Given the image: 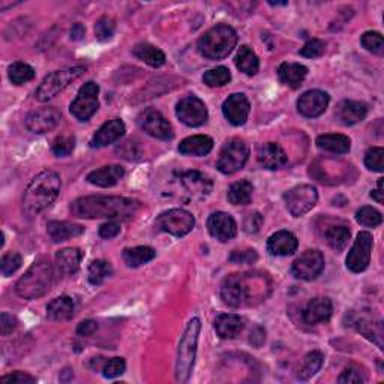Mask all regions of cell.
<instances>
[{
    "label": "cell",
    "instance_id": "d6a6232c",
    "mask_svg": "<svg viewBox=\"0 0 384 384\" xmlns=\"http://www.w3.org/2000/svg\"><path fill=\"white\" fill-rule=\"evenodd\" d=\"M75 303L69 296H60L51 300L47 307V317L53 321H66L73 318Z\"/></svg>",
    "mask_w": 384,
    "mask_h": 384
},
{
    "label": "cell",
    "instance_id": "cb8c5ba5",
    "mask_svg": "<svg viewBox=\"0 0 384 384\" xmlns=\"http://www.w3.org/2000/svg\"><path fill=\"white\" fill-rule=\"evenodd\" d=\"M298 237L291 231H278L267 240V251L276 257H287L298 251Z\"/></svg>",
    "mask_w": 384,
    "mask_h": 384
},
{
    "label": "cell",
    "instance_id": "52a82bcc",
    "mask_svg": "<svg viewBox=\"0 0 384 384\" xmlns=\"http://www.w3.org/2000/svg\"><path fill=\"white\" fill-rule=\"evenodd\" d=\"M249 158V147L244 140L230 138L219 152L217 168L222 174H235L242 170Z\"/></svg>",
    "mask_w": 384,
    "mask_h": 384
},
{
    "label": "cell",
    "instance_id": "e575fe53",
    "mask_svg": "<svg viewBox=\"0 0 384 384\" xmlns=\"http://www.w3.org/2000/svg\"><path fill=\"white\" fill-rule=\"evenodd\" d=\"M236 66L240 73L253 77L258 73V69H260V60H258L253 48H249L248 46H242L237 51Z\"/></svg>",
    "mask_w": 384,
    "mask_h": 384
},
{
    "label": "cell",
    "instance_id": "816d5d0a",
    "mask_svg": "<svg viewBox=\"0 0 384 384\" xmlns=\"http://www.w3.org/2000/svg\"><path fill=\"white\" fill-rule=\"evenodd\" d=\"M326 51V42L321 41V39H311L308 41L303 48L300 50V55L303 57H308V59H316L323 56Z\"/></svg>",
    "mask_w": 384,
    "mask_h": 384
},
{
    "label": "cell",
    "instance_id": "2e32d148",
    "mask_svg": "<svg viewBox=\"0 0 384 384\" xmlns=\"http://www.w3.org/2000/svg\"><path fill=\"white\" fill-rule=\"evenodd\" d=\"M62 119V113L56 107H42L33 110L26 118V127L33 134H46L55 129Z\"/></svg>",
    "mask_w": 384,
    "mask_h": 384
},
{
    "label": "cell",
    "instance_id": "11a10c76",
    "mask_svg": "<svg viewBox=\"0 0 384 384\" xmlns=\"http://www.w3.org/2000/svg\"><path fill=\"white\" fill-rule=\"evenodd\" d=\"M338 383L341 384H351V383H365L363 374L357 368H347L342 371V374L339 375Z\"/></svg>",
    "mask_w": 384,
    "mask_h": 384
},
{
    "label": "cell",
    "instance_id": "ffe728a7",
    "mask_svg": "<svg viewBox=\"0 0 384 384\" xmlns=\"http://www.w3.org/2000/svg\"><path fill=\"white\" fill-rule=\"evenodd\" d=\"M332 312H333L332 300L327 298H314L307 303L305 308H303L302 316H303V321H305L307 324L316 326L329 321L330 317H332Z\"/></svg>",
    "mask_w": 384,
    "mask_h": 384
},
{
    "label": "cell",
    "instance_id": "ab89813d",
    "mask_svg": "<svg viewBox=\"0 0 384 384\" xmlns=\"http://www.w3.org/2000/svg\"><path fill=\"white\" fill-rule=\"evenodd\" d=\"M356 327L366 339H369V341H372L374 344H377L383 350V326L380 321L374 323L371 320H359L356 323Z\"/></svg>",
    "mask_w": 384,
    "mask_h": 384
},
{
    "label": "cell",
    "instance_id": "484cf974",
    "mask_svg": "<svg viewBox=\"0 0 384 384\" xmlns=\"http://www.w3.org/2000/svg\"><path fill=\"white\" fill-rule=\"evenodd\" d=\"M125 176V168L122 165H105L93 170L87 174L86 181L100 188H111Z\"/></svg>",
    "mask_w": 384,
    "mask_h": 384
},
{
    "label": "cell",
    "instance_id": "1f68e13d",
    "mask_svg": "<svg viewBox=\"0 0 384 384\" xmlns=\"http://www.w3.org/2000/svg\"><path fill=\"white\" fill-rule=\"evenodd\" d=\"M132 53L138 60L145 62L146 65H149L152 68L163 66L165 64V60H167L163 50H159L158 47L152 46V44H147V42L137 44V46L134 47Z\"/></svg>",
    "mask_w": 384,
    "mask_h": 384
},
{
    "label": "cell",
    "instance_id": "ee69618b",
    "mask_svg": "<svg viewBox=\"0 0 384 384\" xmlns=\"http://www.w3.org/2000/svg\"><path fill=\"white\" fill-rule=\"evenodd\" d=\"M356 219L359 224L365 226V227H378L381 222H383V215L374 208L369 206H365L362 208L359 212L356 213Z\"/></svg>",
    "mask_w": 384,
    "mask_h": 384
},
{
    "label": "cell",
    "instance_id": "8d00e7d4",
    "mask_svg": "<svg viewBox=\"0 0 384 384\" xmlns=\"http://www.w3.org/2000/svg\"><path fill=\"white\" fill-rule=\"evenodd\" d=\"M155 257H156L155 249L150 246H136V248H128L123 251V262L129 267H140L154 260Z\"/></svg>",
    "mask_w": 384,
    "mask_h": 384
},
{
    "label": "cell",
    "instance_id": "60d3db41",
    "mask_svg": "<svg viewBox=\"0 0 384 384\" xmlns=\"http://www.w3.org/2000/svg\"><path fill=\"white\" fill-rule=\"evenodd\" d=\"M113 275V267L105 260H95L89 266L87 278L92 285H101L107 278Z\"/></svg>",
    "mask_w": 384,
    "mask_h": 384
},
{
    "label": "cell",
    "instance_id": "7bdbcfd3",
    "mask_svg": "<svg viewBox=\"0 0 384 384\" xmlns=\"http://www.w3.org/2000/svg\"><path fill=\"white\" fill-rule=\"evenodd\" d=\"M231 80L230 69L226 66H218L209 69L206 74L203 75V83L209 87H221L226 86Z\"/></svg>",
    "mask_w": 384,
    "mask_h": 384
},
{
    "label": "cell",
    "instance_id": "8992f818",
    "mask_svg": "<svg viewBox=\"0 0 384 384\" xmlns=\"http://www.w3.org/2000/svg\"><path fill=\"white\" fill-rule=\"evenodd\" d=\"M86 73V68L83 66H73V68H64L55 71V73L48 74L46 78L42 80V83L37 89L35 98L39 102H47L53 98H56L60 92H64L65 89L74 83Z\"/></svg>",
    "mask_w": 384,
    "mask_h": 384
},
{
    "label": "cell",
    "instance_id": "4dcf8cb0",
    "mask_svg": "<svg viewBox=\"0 0 384 384\" xmlns=\"http://www.w3.org/2000/svg\"><path fill=\"white\" fill-rule=\"evenodd\" d=\"M307 75H308V68L300 64H289V62H285V64H281L278 68V77L281 80V83L291 89L300 87Z\"/></svg>",
    "mask_w": 384,
    "mask_h": 384
},
{
    "label": "cell",
    "instance_id": "836d02e7",
    "mask_svg": "<svg viewBox=\"0 0 384 384\" xmlns=\"http://www.w3.org/2000/svg\"><path fill=\"white\" fill-rule=\"evenodd\" d=\"M317 146L332 154H347L351 147V141L342 134H324L317 138Z\"/></svg>",
    "mask_w": 384,
    "mask_h": 384
},
{
    "label": "cell",
    "instance_id": "94428289",
    "mask_svg": "<svg viewBox=\"0 0 384 384\" xmlns=\"http://www.w3.org/2000/svg\"><path fill=\"white\" fill-rule=\"evenodd\" d=\"M84 35H86V29L83 24L77 23L73 26V29H71V39L73 41H82L84 38Z\"/></svg>",
    "mask_w": 384,
    "mask_h": 384
},
{
    "label": "cell",
    "instance_id": "f6af8a7d",
    "mask_svg": "<svg viewBox=\"0 0 384 384\" xmlns=\"http://www.w3.org/2000/svg\"><path fill=\"white\" fill-rule=\"evenodd\" d=\"M74 149H75V137L73 136H60L53 141V146H51L53 154L59 158L69 156L74 152Z\"/></svg>",
    "mask_w": 384,
    "mask_h": 384
},
{
    "label": "cell",
    "instance_id": "f546056e",
    "mask_svg": "<svg viewBox=\"0 0 384 384\" xmlns=\"http://www.w3.org/2000/svg\"><path fill=\"white\" fill-rule=\"evenodd\" d=\"M215 330L222 339H233L244 330V320L236 314H221L215 320Z\"/></svg>",
    "mask_w": 384,
    "mask_h": 384
},
{
    "label": "cell",
    "instance_id": "5b68a950",
    "mask_svg": "<svg viewBox=\"0 0 384 384\" xmlns=\"http://www.w3.org/2000/svg\"><path fill=\"white\" fill-rule=\"evenodd\" d=\"M237 44V33L228 24H218L209 29L199 41V51L203 57L219 60L227 57Z\"/></svg>",
    "mask_w": 384,
    "mask_h": 384
},
{
    "label": "cell",
    "instance_id": "681fc988",
    "mask_svg": "<svg viewBox=\"0 0 384 384\" xmlns=\"http://www.w3.org/2000/svg\"><path fill=\"white\" fill-rule=\"evenodd\" d=\"M127 369V362L122 357H113V359H109L107 362H104L102 366V372L105 378H116L122 375Z\"/></svg>",
    "mask_w": 384,
    "mask_h": 384
},
{
    "label": "cell",
    "instance_id": "8fae6325",
    "mask_svg": "<svg viewBox=\"0 0 384 384\" xmlns=\"http://www.w3.org/2000/svg\"><path fill=\"white\" fill-rule=\"evenodd\" d=\"M100 86L93 82L86 83L77 95L75 100L71 104V113L80 122H87L100 109Z\"/></svg>",
    "mask_w": 384,
    "mask_h": 384
},
{
    "label": "cell",
    "instance_id": "277c9868",
    "mask_svg": "<svg viewBox=\"0 0 384 384\" xmlns=\"http://www.w3.org/2000/svg\"><path fill=\"white\" fill-rule=\"evenodd\" d=\"M201 330L200 318H192L186 324L183 335L179 342L177 360H176V381L186 383L191 378L194 369L195 356H197V344Z\"/></svg>",
    "mask_w": 384,
    "mask_h": 384
},
{
    "label": "cell",
    "instance_id": "d6986e66",
    "mask_svg": "<svg viewBox=\"0 0 384 384\" xmlns=\"http://www.w3.org/2000/svg\"><path fill=\"white\" fill-rule=\"evenodd\" d=\"M330 98L323 91H308L298 101V110L305 118H318L327 109Z\"/></svg>",
    "mask_w": 384,
    "mask_h": 384
},
{
    "label": "cell",
    "instance_id": "6125c7cd",
    "mask_svg": "<svg viewBox=\"0 0 384 384\" xmlns=\"http://www.w3.org/2000/svg\"><path fill=\"white\" fill-rule=\"evenodd\" d=\"M383 181H384V179H378V190H375V191L371 192V197L375 201H377V203H380V204L384 201V197H383V194H384L383 192Z\"/></svg>",
    "mask_w": 384,
    "mask_h": 384
},
{
    "label": "cell",
    "instance_id": "ac0fdd59",
    "mask_svg": "<svg viewBox=\"0 0 384 384\" xmlns=\"http://www.w3.org/2000/svg\"><path fill=\"white\" fill-rule=\"evenodd\" d=\"M208 230L212 237L219 242H228L237 235V224L233 217L226 212L212 213L208 219Z\"/></svg>",
    "mask_w": 384,
    "mask_h": 384
},
{
    "label": "cell",
    "instance_id": "3957f363",
    "mask_svg": "<svg viewBox=\"0 0 384 384\" xmlns=\"http://www.w3.org/2000/svg\"><path fill=\"white\" fill-rule=\"evenodd\" d=\"M53 264L47 258H39L35 262L15 285V291L23 299H38L46 296L53 285Z\"/></svg>",
    "mask_w": 384,
    "mask_h": 384
},
{
    "label": "cell",
    "instance_id": "c3c4849f",
    "mask_svg": "<svg viewBox=\"0 0 384 384\" xmlns=\"http://www.w3.org/2000/svg\"><path fill=\"white\" fill-rule=\"evenodd\" d=\"M384 149L383 147H371L365 154V165L372 172L381 173L384 170Z\"/></svg>",
    "mask_w": 384,
    "mask_h": 384
},
{
    "label": "cell",
    "instance_id": "d4e9b609",
    "mask_svg": "<svg viewBox=\"0 0 384 384\" xmlns=\"http://www.w3.org/2000/svg\"><path fill=\"white\" fill-rule=\"evenodd\" d=\"M368 114V105L360 101H342L336 109V119L345 127L362 122Z\"/></svg>",
    "mask_w": 384,
    "mask_h": 384
},
{
    "label": "cell",
    "instance_id": "4fadbf2b",
    "mask_svg": "<svg viewBox=\"0 0 384 384\" xmlns=\"http://www.w3.org/2000/svg\"><path fill=\"white\" fill-rule=\"evenodd\" d=\"M138 127L149 134L150 137L168 141L174 137L173 127L161 111L155 109H146L145 111H141L138 116Z\"/></svg>",
    "mask_w": 384,
    "mask_h": 384
},
{
    "label": "cell",
    "instance_id": "f5cc1de1",
    "mask_svg": "<svg viewBox=\"0 0 384 384\" xmlns=\"http://www.w3.org/2000/svg\"><path fill=\"white\" fill-rule=\"evenodd\" d=\"M0 383L2 384H35L37 383V378L32 377L30 374L28 372H21V371H15L5 375V377L0 378Z\"/></svg>",
    "mask_w": 384,
    "mask_h": 384
},
{
    "label": "cell",
    "instance_id": "ba28073f",
    "mask_svg": "<svg viewBox=\"0 0 384 384\" xmlns=\"http://www.w3.org/2000/svg\"><path fill=\"white\" fill-rule=\"evenodd\" d=\"M248 275H230L221 285V299L230 308H240L251 299Z\"/></svg>",
    "mask_w": 384,
    "mask_h": 384
},
{
    "label": "cell",
    "instance_id": "7c38bea8",
    "mask_svg": "<svg viewBox=\"0 0 384 384\" xmlns=\"http://www.w3.org/2000/svg\"><path fill=\"white\" fill-rule=\"evenodd\" d=\"M176 114L179 120L185 123L186 127L197 128L201 127L208 122L209 113L206 105L200 100V98L190 95L185 96L183 100H181L176 105Z\"/></svg>",
    "mask_w": 384,
    "mask_h": 384
},
{
    "label": "cell",
    "instance_id": "44dd1931",
    "mask_svg": "<svg viewBox=\"0 0 384 384\" xmlns=\"http://www.w3.org/2000/svg\"><path fill=\"white\" fill-rule=\"evenodd\" d=\"M181 183L194 199L199 200L206 199L213 190V182L210 181V177L200 172H195V170L181 173Z\"/></svg>",
    "mask_w": 384,
    "mask_h": 384
},
{
    "label": "cell",
    "instance_id": "7dc6e473",
    "mask_svg": "<svg viewBox=\"0 0 384 384\" xmlns=\"http://www.w3.org/2000/svg\"><path fill=\"white\" fill-rule=\"evenodd\" d=\"M114 30H116V21L110 19V17H102V19L98 20L95 24L96 38L102 42L111 39Z\"/></svg>",
    "mask_w": 384,
    "mask_h": 384
},
{
    "label": "cell",
    "instance_id": "4316f807",
    "mask_svg": "<svg viewBox=\"0 0 384 384\" xmlns=\"http://www.w3.org/2000/svg\"><path fill=\"white\" fill-rule=\"evenodd\" d=\"M83 260V253L78 248H65L56 254V266L59 273L73 276L78 272Z\"/></svg>",
    "mask_w": 384,
    "mask_h": 384
},
{
    "label": "cell",
    "instance_id": "6f0895ef",
    "mask_svg": "<svg viewBox=\"0 0 384 384\" xmlns=\"http://www.w3.org/2000/svg\"><path fill=\"white\" fill-rule=\"evenodd\" d=\"M263 226V217L260 215V213H251L246 219H245V231L246 233H257L258 230L262 228Z\"/></svg>",
    "mask_w": 384,
    "mask_h": 384
},
{
    "label": "cell",
    "instance_id": "9a60e30c",
    "mask_svg": "<svg viewBox=\"0 0 384 384\" xmlns=\"http://www.w3.org/2000/svg\"><path fill=\"white\" fill-rule=\"evenodd\" d=\"M324 269V257L317 249H308L294 260L291 272L298 280L314 281Z\"/></svg>",
    "mask_w": 384,
    "mask_h": 384
},
{
    "label": "cell",
    "instance_id": "bcb514c9",
    "mask_svg": "<svg viewBox=\"0 0 384 384\" xmlns=\"http://www.w3.org/2000/svg\"><path fill=\"white\" fill-rule=\"evenodd\" d=\"M363 48L374 53V55H383L384 51V41L383 35L378 32H366L360 39Z\"/></svg>",
    "mask_w": 384,
    "mask_h": 384
},
{
    "label": "cell",
    "instance_id": "f1b7e54d",
    "mask_svg": "<svg viewBox=\"0 0 384 384\" xmlns=\"http://www.w3.org/2000/svg\"><path fill=\"white\" fill-rule=\"evenodd\" d=\"M213 149V140L208 136H192L179 145V152L188 156H204Z\"/></svg>",
    "mask_w": 384,
    "mask_h": 384
},
{
    "label": "cell",
    "instance_id": "74e56055",
    "mask_svg": "<svg viewBox=\"0 0 384 384\" xmlns=\"http://www.w3.org/2000/svg\"><path fill=\"white\" fill-rule=\"evenodd\" d=\"M323 360H324V356L321 351H311L305 356V359H303V363L300 366V369L298 372V378L299 380H309L311 377H314V375L320 371L321 366H323Z\"/></svg>",
    "mask_w": 384,
    "mask_h": 384
},
{
    "label": "cell",
    "instance_id": "7a4b0ae2",
    "mask_svg": "<svg viewBox=\"0 0 384 384\" xmlns=\"http://www.w3.org/2000/svg\"><path fill=\"white\" fill-rule=\"evenodd\" d=\"M60 176L51 170L42 172L32 179L23 195V213L33 218L38 213L50 208L60 192Z\"/></svg>",
    "mask_w": 384,
    "mask_h": 384
},
{
    "label": "cell",
    "instance_id": "d590c367",
    "mask_svg": "<svg viewBox=\"0 0 384 384\" xmlns=\"http://www.w3.org/2000/svg\"><path fill=\"white\" fill-rule=\"evenodd\" d=\"M253 192L254 186L251 182L239 181L230 186L227 197L228 201L235 204V206H246V204H249L253 200Z\"/></svg>",
    "mask_w": 384,
    "mask_h": 384
},
{
    "label": "cell",
    "instance_id": "680465c9",
    "mask_svg": "<svg viewBox=\"0 0 384 384\" xmlns=\"http://www.w3.org/2000/svg\"><path fill=\"white\" fill-rule=\"evenodd\" d=\"M0 327H2V335L8 336L10 333H12L17 324H19V321H17L15 317H12L11 314H8V312H2V318H0Z\"/></svg>",
    "mask_w": 384,
    "mask_h": 384
},
{
    "label": "cell",
    "instance_id": "9c48e42d",
    "mask_svg": "<svg viewBox=\"0 0 384 384\" xmlns=\"http://www.w3.org/2000/svg\"><path fill=\"white\" fill-rule=\"evenodd\" d=\"M287 209L294 218H300L316 208L318 192L312 185H298L284 195Z\"/></svg>",
    "mask_w": 384,
    "mask_h": 384
},
{
    "label": "cell",
    "instance_id": "30bf717a",
    "mask_svg": "<svg viewBox=\"0 0 384 384\" xmlns=\"http://www.w3.org/2000/svg\"><path fill=\"white\" fill-rule=\"evenodd\" d=\"M194 226V215L185 209L167 210L161 213L156 219V227L161 231H165V233H170L176 237H182L188 233H191Z\"/></svg>",
    "mask_w": 384,
    "mask_h": 384
},
{
    "label": "cell",
    "instance_id": "603a6c76",
    "mask_svg": "<svg viewBox=\"0 0 384 384\" xmlns=\"http://www.w3.org/2000/svg\"><path fill=\"white\" fill-rule=\"evenodd\" d=\"M257 159L266 170H280L287 164V154L276 143H264L257 152Z\"/></svg>",
    "mask_w": 384,
    "mask_h": 384
},
{
    "label": "cell",
    "instance_id": "9f6ffc18",
    "mask_svg": "<svg viewBox=\"0 0 384 384\" xmlns=\"http://www.w3.org/2000/svg\"><path fill=\"white\" fill-rule=\"evenodd\" d=\"M120 233V224L118 221H109L100 227V236L102 239H113Z\"/></svg>",
    "mask_w": 384,
    "mask_h": 384
},
{
    "label": "cell",
    "instance_id": "db71d44e",
    "mask_svg": "<svg viewBox=\"0 0 384 384\" xmlns=\"http://www.w3.org/2000/svg\"><path fill=\"white\" fill-rule=\"evenodd\" d=\"M228 260L236 264H253L258 260V255L254 249H246V251H233L228 257Z\"/></svg>",
    "mask_w": 384,
    "mask_h": 384
},
{
    "label": "cell",
    "instance_id": "7402d4cb",
    "mask_svg": "<svg viewBox=\"0 0 384 384\" xmlns=\"http://www.w3.org/2000/svg\"><path fill=\"white\" fill-rule=\"evenodd\" d=\"M125 131H127V128H125V123L120 119L109 120L95 132V136L91 140V146L100 149L113 145V143L123 137Z\"/></svg>",
    "mask_w": 384,
    "mask_h": 384
},
{
    "label": "cell",
    "instance_id": "83f0119b",
    "mask_svg": "<svg viewBox=\"0 0 384 384\" xmlns=\"http://www.w3.org/2000/svg\"><path fill=\"white\" fill-rule=\"evenodd\" d=\"M47 233L53 242H65V240L71 237L82 236L84 233V228L74 222L68 221H51L47 226Z\"/></svg>",
    "mask_w": 384,
    "mask_h": 384
},
{
    "label": "cell",
    "instance_id": "b9f144b4",
    "mask_svg": "<svg viewBox=\"0 0 384 384\" xmlns=\"http://www.w3.org/2000/svg\"><path fill=\"white\" fill-rule=\"evenodd\" d=\"M8 77H10L12 84L21 86L33 80L35 71L30 65L24 64V62H15V64H12L10 68H8Z\"/></svg>",
    "mask_w": 384,
    "mask_h": 384
},
{
    "label": "cell",
    "instance_id": "f907efd6",
    "mask_svg": "<svg viewBox=\"0 0 384 384\" xmlns=\"http://www.w3.org/2000/svg\"><path fill=\"white\" fill-rule=\"evenodd\" d=\"M20 266L21 255L19 253H6L2 257V262H0V271H2L3 276H11L20 269Z\"/></svg>",
    "mask_w": 384,
    "mask_h": 384
},
{
    "label": "cell",
    "instance_id": "91938a15",
    "mask_svg": "<svg viewBox=\"0 0 384 384\" xmlns=\"http://www.w3.org/2000/svg\"><path fill=\"white\" fill-rule=\"evenodd\" d=\"M98 330V323L95 320H84L77 327V335L80 336H91Z\"/></svg>",
    "mask_w": 384,
    "mask_h": 384
},
{
    "label": "cell",
    "instance_id": "5bb4252c",
    "mask_svg": "<svg viewBox=\"0 0 384 384\" xmlns=\"http://www.w3.org/2000/svg\"><path fill=\"white\" fill-rule=\"evenodd\" d=\"M372 245V236L368 231H362V233L357 235L354 245L347 255V269L351 271L353 273L363 272L369 266Z\"/></svg>",
    "mask_w": 384,
    "mask_h": 384
},
{
    "label": "cell",
    "instance_id": "6da1fadb",
    "mask_svg": "<svg viewBox=\"0 0 384 384\" xmlns=\"http://www.w3.org/2000/svg\"><path fill=\"white\" fill-rule=\"evenodd\" d=\"M141 203L136 199L113 197V195H89V197L77 199L71 203L73 217L84 219H127L140 210Z\"/></svg>",
    "mask_w": 384,
    "mask_h": 384
},
{
    "label": "cell",
    "instance_id": "f35d334b",
    "mask_svg": "<svg viewBox=\"0 0 384 384\" xmlns=\"http://www.w3.org/2000/svg\"><path fill=\"white\" fill-rule=\"evenodd\" d=\"M350 228L345 227V226H335V227H330L326 231V240L329 246L335 249L336 253H341L347 248L348 245V240H350Z\"/></svg>",
    "mask_w": 384,
    "mask_h": 384
},
{
    "label": "cell",
    "instance_id": "e0dca14e",
    "mask_svg": "<svg viewBox=\"0 0 384 384\" xmlns=\"http://www.w3.org/2000/svg\"><path fill=\"white\" fill-rule=\"evenodd\" d=\"M249 110H251V105H249L248 98L244 93L230 95L224 101V104H222L224 118L233 125V127H242V125L246 123Z\"/></svg>",
    "mask_w": 384,
    "mask_h": 384
}]
</instances>
